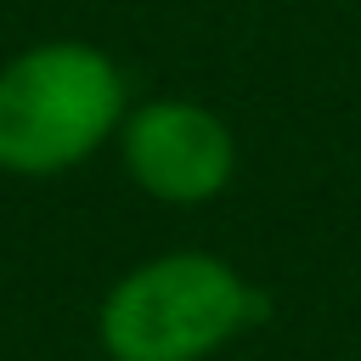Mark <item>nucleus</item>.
<instances>
[{
    "label": "nucleus",
    "mask_w": 361,
    "mask_h": 361,
    "mask_svg": "<svg viewBox=\"0 0 361 361\" xmlns=\"http://www.w3.org/2000/svg\"><path fill=\"white\" fill-rule=\"evenodd\" d=\"M130 90L118 62L85 39H45L0 62V169L23 180L79 169L118 135Z\"/></svg>",
    "instance_id": "f257e3e1"
},
{
    "label": "nucleus",
    "mask_w": 361,
    "mask_h": 361,
    "mask_svg": "<svg viewBox=\"0 0 361 361\" xmlns=\"http://www.w3.org/2000/svg\"><path fill=\"white\" fill-rule=\"evenodd\" d=\"M259 316V293L214 254L180 248L124 271L102 310L96 338L113 361H203Z\"/></svg>",
    "instance_id": "f03ea898"
},
{
    "label": "nucleus",
    "mask_w": 361,
    "mask_h": 361,
    "mask_svg": "<svg viewBox=\"0 0 361 361\" xmlns=\"http://www.w3.org/2000/svg\"><path fill=\"white\" fill-rule=\"evenodd\" d=\"M118 152L130 180L147 197L180 203V209L220 197L237 169V141L226 118L186 96H152L130 107L118 124Z\"/></svg>",
    "instance_id": "7ed1b4c3"
}]
</instances>
